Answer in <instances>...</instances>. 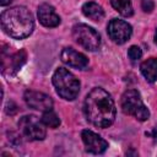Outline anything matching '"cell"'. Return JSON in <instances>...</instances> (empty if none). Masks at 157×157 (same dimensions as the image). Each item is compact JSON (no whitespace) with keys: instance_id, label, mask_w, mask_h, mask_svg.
Returning a JSON list of instances; mask_svg holds the SVG:
<instances>
[{"instance_id":"cell-15","label":"cell","mask_w":157,"mask_h":157,"mask_svg":"<svg viewBox=\"0 0 157 157\" xmlns=\"http://www.w3.org/2000/svg\"><path fill=\"white\" fill-rule=\"evenodd\" d=\"M112 6L124 17H130L134 13L130 0H110Z\"/></svg>"},{"instance_id":"cell-2","label":"cell","mask_w":157,"mask_h":157,"mask_svg":"<svg viewBox=\"0 0 157 157\" xmlns=\"http://www.w3.org/2000/svg\"><path fill=\"white\" fill-rule=\"evenodd\" d=\"M1 27L12 38L22 39L28 37L34 28L31 11L25 6H15L1 13Z\"/></svg>"},{"instance_id":"cell-12","label":"cell","mask_w":157,"mask_h":157,"mask_svg":"<svg viewBox=\"0 0 157 157\" xmlns=\"http://www.w3.org/2000/svg\"><path fill=\"white\" fill-rule=\"evenodd\" d=\"M26 59H27V54L25 50H20L10 55L9 61L2 59V72L9 75H15L21 69V66L26 63Z\"/></svg>"},{"instance_id":"cell-19","label":"cell","mask_w":157,"mask_h":157,"mask_svg":"<svg viewBox=\"0 0 157 157\" xmlns=\"http://www.w3.org/2000/svg\"><path fill=\"white\" fill-rule=\"evenodd\" d=\"M151 136H152V137H153V140L157 142V126H156V128L152 130V132H151Z\"/></svg>"},{"instance_id":"cell-18","label":"cell","mask_w":157,"mask_h":157,"mask_svg":"<svg viewBox=\"0 0 157 157\" xmlns=\"http://www.w3.org/2000/svg\"><path fill=\"white\" fill-rule=\"evenodd\" d=\"M141 7L145 12H151L155 7L153 0H141Z\"/></svg>"},{"instance_id":"cell-20","label":"cell","mask_w":157,"mask_h":157,"mask_svg":"<svg viewBox=\"0 0 157 157\" xmlns=\"http://www.w3.org/2000/svg\"><path fill=\"white\" fill-rule=\"evenodd\" d=\"M12 0H1L0 1V4H1V6H5V5H7V4H10Z\"/></svg>"},{"instance_id":"cell-6","label":"cell","mask_w":157,"mask_h":157,"mask_svg":"<svg viewBox=\"0 0 157 157\" xmlns=\"http://www.w3.org/2000/svg\"><path fill=\"white\" fill-rule=\"evenodd\" d=\"M18 126L23 136H26L28 140H32V141H40L47 135L43 121L42 120L39 121V119L34 115L22 117L18 121Z\"/></svg>"},{"instance_id":"cell-11","label":"cell","mask_w":157,"mask_h":157,"mask_svg":"<svg viewBox=\"0 0 157 157\" xmlns=\"http://www.w3.org/2000/svg\"><path fill=\"white\" fill-rule=\"evenodd\" d=\"M38 20L45 27H56L60 23V17L54 7L48 4H42L38 7Z\"/></svg>"},{"instance_id":"cell-16","label":"cell","mask_w":157,"mask_h":157,"mask_svg":"<svg viewBox=\"0 0 157 157\" xmlns=\"http://www.w3.org/2000/svg\"><path fill=\"white\" fill-rule=\"evenodd\" d=\"M42 121H43V124H44L45 126L52 128V129H55V128H58V126L60 125V119H59V117H58L56 113L53 112L52 109L43 112Z\"/></svg>"},{"instance_id":"cell-3","label":"cell","mask_w":157,"mask_h":157,"mask_svg":"<svg viewBox=\"0 0 157 157\" xmlns=\"http://www.w3.org/2000/svg\"><path fill=\"white\" fill-rule=\"evenodd\" d=\"M53 85L56 93L66 101H74L78 96L80 81L65 67H58L55 70L53 74Z\"/></svg>"},{"instance_id":"cell-7","label":"cell","mask_w":157,"mask_h":157,"mask_svg":"<svg viewBox=\"0 0 157 157\" xmlns=\"http://www.w3.org/2000/svg\"><path fill=\"white\" fill-rule=\"evenodd\" d=\"M107 31H108L109 38L117 44H123L126 40H129L132 33L131 26L124 20H119V18L110 20L108 23Z\"/></svg>"},{"instance_id":"cell-21","label":"cell","mask_w":157,"mask_h":157,"mask_svg":"<svg viewBox=\"0 0 157 157\" xmlns=\"http://www.w3.org/2000/svg\"><path fill=\"white\" fill-rule=\"evenodd\" d=\"M155 42H156V44H157V31H156V33H155Z\"/></svg>"},{"instance_id":"cell-5","label":"cell","mask_w":157,"mask_h":157,"mask_svg":"<svg viewBox=\"0 0 157 157\" xmlns=\"http://www.w3.org/2000/svg\"><path fill=\"white\" fill-rule=\"evenodd\" d=\"M72 37L81 47H83L86 50L94 52L101 45V37L98 32L83 23L75 25L72 27Z\"/></svg>"},{"instance_id":"cell-1","label":"cell","mask_w":157,"mask_h":157,"mask_svg":"<svg viewBox=\"0 0 157 157\" xmlns=\"http://www.w3.org/2000/svg\"><path fill=\"white\" fill-rule=\"evenodd\" d=\"M86 119L97 128H108L115 119V104L112 96L101 87H94L85 98Z\"/></svg>"},{"instance_id":"cell-10","label":"cell","mask_w":157,"mask_h":157,"mask_svg":"<svg viewBox=\"0 0 157 157\" xmlns=\"http://www.w3.org/2000/svg\"><path fill=\"white\" fill-rule=\"evenodd\" d=\"M61 61L71 67H76V69H85L88 65V59L86 55H83L82 53L75 50L74 48L66 47L61 50L60 54Z\"/></svg>"},{"instance_id":"cell-8","label":"cell","mask_w":157,"mask_h":157,"mask_svg":"<svg viewBox=\"0 0 157 157\" xmlns=\"http://www.w3.org/2000/svg\"><path fill=\"white\" fill-rule=\"evenodd\" d=\"M23 98H25L26 104L33 109L45 112V110H50L53 108V99L43 92L28 90L25 92Z\"/></svg>"},{"instance_id":"cell-14","label":"cell","mask_w":157,"mask_h":157,"mask_svg":"<svg viewBox=\"0 0 157 157\" xmlns=\"http://www.w3.org/2000/svg\"><path fill=\"white\" fill-rule=\"evenodd\" d=\"M82 12L86 17L91 18L92 21H101L104 17V10L102 9L101 5L93 1H88L82 6Z\"/></svg>"},{"instance_id":"cell-4","label":"cell","mask_w":157,"mask_h":157,"mask_svg":"<svg viewBox=\"0 0 157 157\" xmlns=\"http://www.w3.org/2000/svg\"><path fill=\"white\" fill-rule=\"evenodd\" d=\"M121 109L125 114L132 115L140 121H145L150 118V110L144 104L140 93L136 90H128L121 96Z\"/></svg>"},{"instance_id":"cell-13","label":"cell","mask_w":157,"mask_h":157,"mask_svg":"<svg viewBox=\"0 0 157 157\" xmlns=\"http://www.w3.org/2000/svg\"><path fill=\"white\" fill-rule=\"evenodd\" d=\"M141 74L148 82H155L157 80V58H148L140 65Z\"/></svg>"},{"instance_id":"cell-9","label":"cell","mask_w":157,"mask_h":157,"mask_svg":"<svg viewBox=\"0 0 157 157\" xmlns=\"http://www.w3.org/2000/svg\"><path fill=\"white\" fill-rule=\"evenodd\" d=\"M81 137L86 150L91 153H94V155L103 153L108 147V142L104 139H102L98 134L93 132L92 130H82Z\"/></svg>"},{"instance_id":"cell-17","label":"cell","mask_w":157,"mask_h":157,"mask_svg":"<svg viewBox=\"0 0 157 157\" xmlns=\"http://www.w3.org/2000/svg\"><path fill=\"white\" fill-rule=\"evenodd\" d=\"M128 56L130 58V60L135 61V60H137L142 56V52L137 45H131L128 50Z\"/></svg>"}]
</instances>
